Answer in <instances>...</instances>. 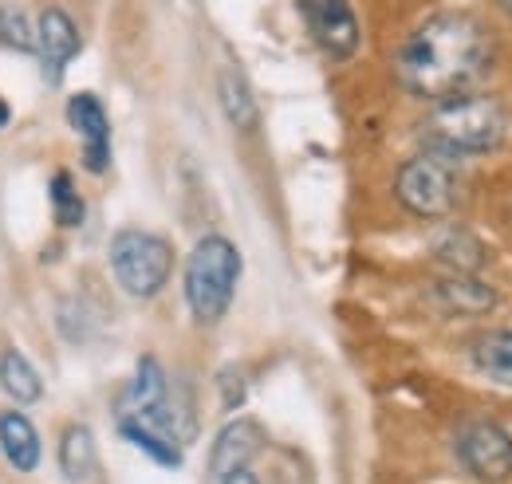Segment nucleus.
Segmentation results:
<instances>
[{"instance_id": "obj_5", "label": "nucleus", "mask_w": 512, "mask_h": 484, "mask_svg": "<svg viewBox=\"0 0 512 484\" xmlns=\"http://www.w3.org/2000/svg\"><path fill=\"white\" fill-rule=\"evenodd\" d=\"M111 272L119 288L134 300H150L170 284L174 248L142 229H123L111 237Z\"/></svg>"}, {"instance_id": "obj_22", "label": "nucleus", "mask_w": 512, "mask_h": 484, "mask_svg": "<svg viewBox=\"0 0 512 484\" xmlns=\"http://www.w3.org/2000/svg\"><path fill=\"white\" fill-rule=\"evenodd\" d=\"M8 119H12V107H8V103H4V99H0V130H4V126H8Z\"/></svg>"}, {"instance_id": "obj_16", "label": "nucleus", "mask_w": 512, "mask_h": 484, "mask_svg": "<svg viewBox=\"0 0 512 484\" xmlns=\"http://www.w3.org/2000/svg\"><path fill=\"white\" fill-rule=\"evenodd\" d=\"M438 296H442L453 311H461V315H477V311H489V307H493V292H489L481 280L457 276V272H453V280H442Z\"/></svg>"}, {"instance_id": "obj_13", "label": "nucleus", "mask_w": 512, "mask_h": 484, "mask_svg": "<svg viewBox=\"0 0 512 484\" xmlns=\"http://www.w3.org/2000/svg\"><path fill=\"white\" fill-rule=\"evenodd\" d=\"M0 390L16 406H32V402L44 398V378H40V370L28 363L20 351H4L0 355Z\"/></svg>"}, {"instance_id": "obj_23", "label": "nucleus", "mask_w": 512, "mask_h": 484, "mask_svg": "<svg viewBox=\"0 0 512 484\" xmlns=\"http://www.w3.org/2000/svg\"><path fill=\"white\" fill-rule=\"evenodd\" d=\"M501 4H505V8H509V12H512V0H501Z\"/></svg>"}, {"instance_id": "obj_10", "label": "nucleus", "mask_w": 512, "mask_h": 484, "mask_svg": "<svg viewBox=\"0 0 512 484\" xmlns=\"http://www.w3.org/2000/svg\"><path fill=\"white\" fill-rule=\"evenodd\" d=\"M79 48H83L79 28H75V20L67 16L64 8H44L36 16V56L44 63V79L60 83L67 63L79 56Z\"/></svg>"}, {"instance_id": "obj_14", "label": "nucleus", "mask_w": 512, "mask_h": 484, "mask_svg": "<svg viewBox=\"0 0 512 484\" xmlns=\"http://www.w3.org/2000/svg\"><path fill=\"white\" fill-rule=\"evenodd\" d=\"M469 359H473V366H477L489 382L512 386V331H489V335L473 339Z\"/></svg>"}, {"instance_id": "obj_18", "label": "nucleus", "mask_w": 512, "mask_h": 484, "mask_svg": "<svg viewBox=\"0 0 512 484\" xmlns=\"http://www.w3.org/2000/svg\"><path fill=\"white\" fill-rule=\"evenodd\" d=\"M438 260L446 264L449 272H457V276H473L485 264V252H481V244L473 241L469 233H449V237L438 241Z\"/></svg>"}, {"instance_id": "obj_17", "label": "nucleus", "mask_w": 512, "mask_h": 484, "mask_svg": "<svg viewBox=\"0 0 512 484\" xmlns=\"http://www.w3.org/2000/svg\"><path fill=\"white\" fill-rule=\"evenodd\" d=\"M221 107H225V115L233 126H241V130H249L256 122V107H253V91H249V83H245V75L241 71H225L221 75Z\"/></svg>"}, {"instance_id": "obj_8", "label": "nucleus", "mask_w": 512, "mask_h": 484, "mask_svg": "<svg viewBox=\"0 0 512 484\" xmlns=\"http://www.w3.org/2000/svg\"><path fill=\"white\" fill-rule=\"evenodd\" d=\"M312 40L331 60H351L359 52V16L347 0H296Z\"/></svg>"}, {"instance_id": "obj_19", "label": "nucleus", "mask_w": 512, "mask_h": 484, "mask_svg": "<svg viewBox=\"0 0 512 484\" xmlns=\"http://www.w3.org/2000/svg\"><path fill=\"white\" fill-rule=\"evenodd\" d=\"M0 48L36 52V24L24 16V8H12V4L0 8Z\"/></svg>"}, {"instance_id": "obj_20", "label": "nucleus", "mask_w": 512, "mask_h": 484, "mask_svg": "<svg viewBox=\"0 0 512 484\" xmlns=\"http://www.w3.org/2000/svg\"><path fill=\"white\" fill-rule=\"evenodd\" d=\"M52 213H56V221L64 225V229H75V225H83V197H79V189L71 185V174H56L52 178Z\"/></svg>"}, {"instance_id": "obj_12", "label": "nucleus", "mask_w": 512, "mask_h": 484, "mask_svg": "<svg viewBox=\"0 0 512 484\" xmlns=\"http://www.w3.org/2000/svg\"><path fill=\"white\" fill-rule=\"evenodd\" d=\"M256 449H260V429H256L253 422L225 425L221 437H217V445H213V473H217V481H221L229 469L249 465Z\"/></svg>"}, {"instance_id": "obj_2", "label": "nucleus", "mask_w": 512, "mask_h": 484, "mask_svg": "<svg viewBox=\"0 0 512 484\" xmlns=\"http://www.w3.org/2000/svg\"><path fill=\"white\" fill-rule=\"evenodd\" d=\"M115 422H119V433L134 449H142L150 461H158L166 469L182 465V445L193 433V422L182 418L174 390H170V378H166L158 359L146 355L138 363L130 386L115 406Z\"/></svg>"}, {"instance_id": "obj_7", "label": "nucleus", "mask_w": 512, "mask_h": 484, "mask_svg": "<svg viewBox=\"0 0 512 484\" xmlns=\"http://www.w3.org/2000/svg\"><path fill=\"white\" fill-rule=\"evenodd\" d=\"M457 461L485 484L512 477V437L497 422H469L457 433Z\"/></svg>"}, {"instance_id": "obj_11", "label": "nucleus", "mask_w": 512, "mask_h": 484, "mask_svg": "<svg viewBox=\"0 0 512 484\" xmlns=\"http://www.w3.org/2000/svg\"><path fill=\"white\" fill-rule=\"evenodd\" d=\"M0 453L16 473H32L40 465V433L20 410L0 414Z\"/></svg>"}, {"instance_id": "obj_21", "label": "nucleus", "mask_w": 512, "mask_h": 484, "mask_svg": "<svg viewBox=\"0 0 512 484\" xmlns=\"http://www.w3.org/2000/svg\"><path fill=\"white\" fill-rule=\"evenodd\" d=\"M221 484H260L253 477V469L249 465H237V469H229L225 477H221Z\"/></svg>"}, {"instance_id": "obj_4", "label": "nucleus", "mask_w": 512, "mask_h": 484, "mask_svg": "<svg viewBox=\"0 0 512 484\" xmlns=\"http://www.w3.org/2000/svg\"><path fill=\"white\" fill-rule=\"evenodd\" d=\"M241 280V252L225 237H201L186 260V303L201 327H213L225 319L229 303L237 296Z\"/></svg>"}, {"instance_id": "obj_1", "label": "nucleus", "mask_w": 512, "mask_h": 484, "mask_svg": "<svg viewBox=\"0 0 512 484\" xmlns=\"http://www.w3.org/2000/svg\"><path fill=\"white\" fill-rule=\"evenodd\" d=\"M493 67V36L469 12H438L418 24L394 56L398 83L426 103L473 91Z\"/></svg>"}, {"instance_id": "obj_9", "label": "nucleus", "mask_w": 512, "mask_h": 484, "mask_svg": "<svg viewBox=\"0 0 512 484\" xmlns=\"http://www.w3.org/2000/svg\"><path fill=\"white\" fill-rule=\"evenodd\" d=\"M67 122H71V130H75V138L83 146V166L91 174H107V166H111V119H107L103 103L91 91L71 95Z\"/></svg>"}, {"instance_id": "obj_6", "label": "nucleus", "mask_w": 512, "mask_h": 484, "mask_svg": "<svg viewBox=\"0 0 512 484\" xmlns=\"http://www.w3.org/2000/svg\"><path fill=\"white\" fill-rule=\"evenodd\" d=\"M394 193L398 201L414 213V217H426V221H438L449 217L457 197H461V178H457V166L453 158L438 154V150H426L418 158H410L398 178H394Z\"/></svg>"}, {"instance_id": "obj_3", "label": "nucleus", "mask_w": 512, "mask_h": 484, "mask_svg": "<svg viewBox=\"0 0 512 484\" xmlns=\"http://www.w3.org/2000/svg\"><path fill=\"white\" fill-rule=\"evenodd\" d=\"M505 138V111L489 95H453L434 107L426 119V142L430 150L446 158H469V154H489Z\"/></svg>"}, {"instance_id": "obj_15", "label": "nucleus", "mask_w": 512, "mask_h": 484, "mask_svg": "<svg viewBox=\"0 0 512 484\" xmlns=\"http://www.w3.org/2000/svg\"><path fill=\"white\" fill-rule=\"evenodd\" d=\"M60 469L71 484L87 481L95 473V437L87 425H71L64 429V441H60Z\"/></svg>"}]
</instances>
